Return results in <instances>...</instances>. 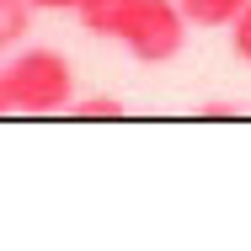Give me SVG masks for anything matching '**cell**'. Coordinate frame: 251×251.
<instances>
[{"mask_svg": "<svg viewBox=\"0 0 251 251\" xmlns=\"http://www.w3.org/2000/svg\"><path fill=\"white\" fill-rule=\"evenodd\" d=\"M128 5H134V0H80L75 16H80L86 32H97V38H118V22L128 16Z\"/></svg>", "mask_w": 251, "mask_h": 251, "instance_id": "cell-3", "label": "cell"}, {"mask_svg": "<svg viewBox=\"0 0 251 251\" xmlns=\"http://www.w3.org/2000/svg\"><path fill=\"white\" fill-rule=\"evenodd\" d=\"M80 0H32V11H75Z\"/></svg>", "mask_w": 251, "mask_h": 251, "instance_id": "cell-8", "label": "cell"}, {"mask_svg": "<svg viewBox=\"0 0 251 251\" xmlns=\"http://www.w3.org/2000/svg\"><path fill=\"white\" fill-rule=\"evenodd\" d=\"M0 75H5L11 112H59V107H70V97H75V64L64 53H53V49L16 53Z\"/></svg>", "mask_w": 251, "mask_h": 251, "instance_id": "cell-1", "label": "cell"}, {"mask_svg": "<svg viewBox=\"0 0 251 251\" xmlns=\"http://www.w3.org/2000/svg\"><path fill=\"white\" fill-rule=\"evenodd\" d=\"M0 112H11V101H5V75H0Z\"/></svg>", "mask_w": 251, "mask_h": 251, "instance_id": "cell-9", "label": "cell"}, {"mask_svg": "<svg viewBox=\"0 0 251 251\" xmlns=\"http://www.w3.org/2000/svg\"><path fill=\"white\" fill-rule=\"evenodd\" d=\"M27 22H32V0H0V49L22 43Z\"/></svg>", "mask_w": 251, "mask_h": 251, "instance_id": "cell-5", "label": "cell"}, {"mask_svg": "<svg viewBox=\"0 0 251 251\" xmlns=\"http://www.w3.org/2000/svg\"><path fill=\"white\" fill-rule=\"evenodd\" d=\"M187 11L182 0H134L128 16L118 22V43L134 53L139 64H171L187 43Z\"/></svg>", "mask_w": 251, "mask_h": 251, "instance_id": "cell-2", "label": "cell"}, {"mask_svg": "<svg viewBox=\"0 0 251 251\" xmlns=\"http://www.w3.org/2000/svg\"><path fill=\"white\" fill-rule=\"evenodd\" d=\"M241 5H246V0H182V11H187L193 27H230V16H235Z\"/></svg>", "mask_w": 251, "mask_h": 251, "instance_id": "cell-4", "label": "cell"}, {"mask_svg": "<svg viewBox=\"0 0 251 251\" xmlns=\"http://www.w3.org/2000/svg\"><path fill=\"white\" fill-rule=\"evenodd\" d=\"M230 53H235L241 64H251V0L230 16Z\"/></svg>", "mask_w": 251, "mask_h": 251, "instance_id": "cell-6", "label": "cell"}, {"mask_svg": "<svg viewBox=\"0 0 251 251\" xmlns=\"http://www.w3.org/2000/svg\"><path fill=\"white\" fill-rule=\"evenodd\" d=\"M75 112H80V118H118L123 101L118 97H86V101H75Z\"/></svg>", "mask_w": 251, "mask_h": 251, "instance_id": "cell-7", "label": "cell"}]
</instances>
